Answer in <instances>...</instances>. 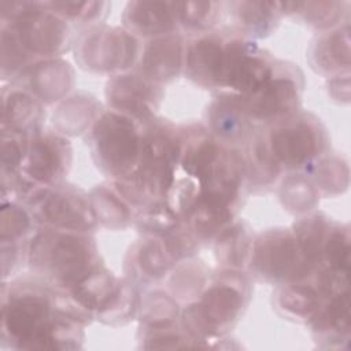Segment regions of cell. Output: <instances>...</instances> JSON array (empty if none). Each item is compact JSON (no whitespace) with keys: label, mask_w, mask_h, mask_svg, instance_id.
I'll return each instance as SVG.
<instances>
[{"label":"cell","mask_w":351,"mask_h":351,"mask_svg":"<svg viewBox=\"0 0 351 351\" xmlns=\"http://www.w3.org/2000/svg\"><path fill=\"white\" fill-rule=\"evenodd\" d=\"M86 322L67 295L37 276L3 287L1 340L16 350H75Z\"/></svg>","instance_id":"6da1fadb"},{"label":"cell","mask_w":351,"mask_h":351,"mask_svg":"<svg viewBox=\"0 0 351 351\" xmlns=\"http://www.w3.org/2000/svg\"><path fill=\"white\" fill-rule=\"evenodd\" d=\"M181 152V126L154 118L143 123L140 160L133 173L111 181L119 195L134 208L165 200L177 174Z\"/></svg>","instance_id":"7a4b0ae2"},{"label":"cell","mask_w":351,"mask_h":351,"mask_svg":"<svg viewBox=\"0 0 351 351\" xmlns=\"http://www.w3.org/2000/svg\"><path fill=\"white\" fill-rule=\"evenodd\" d=\"M25 261L32 274L59 291H69L103 266L90 233L37 228L26 241Z\"/></svg>","instance_id":"3957f363"},{"label":"cell","mask_w":351,"mask_h":351,"mask_svg":"<svg viewBox=\"0 0 351 351\" xmlns=\"http://www.w3.org/2000/svg\"><path fill=\"white\" fill-rule=\"evenodd\" d=\"M250 299V276L239 269H219L197 299L181 308L178 322L197 347L208 346L237 324Z\"/></svg>","instance_id":"277c9868"},{"label":"cell","mask_w":351,"mask_h":351,"mask_svg":"<svg viewBox=\"0 0 351 351\" xmlns=\"http://www.w3.org/2000/svg\"><path fill=\"white\" fill-rule=\"evenodd\" d=\"M0 19L34 62L59 58L70 48V23L49 11L44 1L3 0Z\"/></svg>","instance_id":"5b68a950"},{"label":"cell","mask_w":351,"mask_h":351,"mask_svg":"<svg viewBox=\"0 0 351 351\" xmlns=\"http://www.w3.org/2000/svg\"><path fill=\"white\" fill-rule=\"evenodd\" d=\"M96 167L111 181L129 177L136 169L143 145V123L114 111L103 110L88 132Z\"/></svg>","instance_id":"8992f818"},{"label":"cell","mask_w":351,"mask_h":351,"mask_svg":"<svg viewBox=\"0 0 351 351\" xmlns=\"http://www.w3.org/2000/svg\"><path fill=\"white\" fill-rule=\"evenodd\" d=\"M263 130L267 145L282 173H306L329 151L328 129L310 111L299 110Z\"/></svg>","instance_id":"52a82bcc"},{"label":"cell","mask_w":351,"mask_h":351,"mask_svg":"<svg viewBox=\"0 0 351 351\" xmlns=\"http://www.w3.org/2000/svg\"><path fill=\"white\" fill-rule=\"evenodd\" d=\"M22 203L37 228L90 234L99 228L89 193L73 184L62 181L38 186Z\"/></svg>","instance_id":"ba28073f"},{"label":"cell","mask_w":351,"mask_h":351,"mask_svg":"<svg viewBox=\"0 0 351 351\" xmlns=\"http://www.w3.org/2000/svg\"><path fill=\"white\" fill-rule=\"evenodd\" d=\"M247 269L254 278L278 287L308 278L317 267L304 259L291 229L273 228L255 236Z\"/></svg>","instance_id":"9c48e42d"},{"label":"cell","mask_w":351,"mask_h":351,"mask_svg":"<svg viewBox=\"0 0 351 351\" xmlns=\"http://www.w3.org/2000/svg\"><path fill=\"white\" fill-rule=\"evenodd\" d=\"M141 47L125 27L97 23L88 26L75 40V60L85 70L115 75L137 64Z\"/></svg>","instance_id":"30bf717a"},{"label":"cell","mask_w":351,"mask_h":351,"mask_svg":"<svg viewBox=\"0 0 351 351\" xmlns=\"http://www.w3.org/2000/svg\"><path fill=\"white\" fill-rule=\"evenodd\" d=\"M276 62L277 59L255 40L228 27L222 85L218 93L247 99L269 80Z\"/></svg>","instance_id":"8fae6325"},{"label":"cell","mask_w":351,"mask_h":351,"mask_svg":"<svg viewBox=\"0 0 351 351\" xmlns=\"http://www.w3.org/2000/svg\"><path fill=\"white\" fill-rule=\"evenodd\" d=\"M303 88L304 78L299 67L277 59L269 80L240 101L251 119L261 129H266L302 110Z\"/></svg>","instance_id":"7c38bea8"},{"label":"cell","mask_w":351,"mask_h":351,"mask_svg":"<svg viewBox=\"0 0 351 351\" xmlns=\"http://www.w3.org/2000/svg\"><path fill=\"white\" fill-rule=\"evenodd\" d=\"M69 138L55 130H44L26 141L19 173L34 188L62 182L71 167Z\"/></svg>","instance_id":"4fadbf2b"},{"label":"cell","mask_w":351,"mask_h":351,"mask_svg":"<svg viewBox=\"0 0 351 351\" xmlns=\"http://www.w3.org/2000/svg\"><path fill=\"white\" fill-rule=\"evenodd\" d=\"M104 93L108 108L145 123L156 118L163 99V86L138 71H125L111 75Z\"/></svg>","instance_id":"5bb4252c"},{"label":"cell","mask_w":351,"mask_h":351,"mask_svg":"<svg viewBox=\"0 0 351 351\" xmlns=\"http://www.w3.org/2000/svg\"><path fill=\"white\" fill-rule=\"evenodd\" d=\"M226 29L192 37L185 45L184 75L200 88L218 93L222 85Z\"/></svg>","instance_id":"9a60e30c"},{"label":"cell","mask_w":351,"mask_h":351,"mask_svg":"<svg viewBox=\"0 0 351 351\" xmlns=\"http://www.w3.org/2000/svg\"><path fill=\"white\" fill-rule=\"evenodd\" d=\"M204 125L222 144L239 149L261 130L240 99L223 93L215 95L208 104Z\"/></svg>","instance_id":"2e32d148"},{"label":"cell","mask_w":351,"mask_h":351,"mask_svg":"<svg viewBox=\"0 0 351 351\" xmlns=\"http://www.w3.org/2000/svg\"><path fill=\"white\" fill-rule=\"evenodd\" d=\"M178 263L165 237L144 236L128 251L123 262L125 278L138 287H148L163 280Z\"/></svg>","instance_id":"e0dca14e"},{"label":"cell","mask_w":351,"mask_h":351,"mask_svg":"<svg viewBox=\"0 0 351 351\" xmlns=\"http://www.w3.org/2000/svg\"><path fill=\"white\" fill-rule=\"evenodd\" d=\"M185 45L182 34L148 40L141 47L136 71L162 86L171 82L184 71Z\"/></svg>","instance_id":"ac0fdd59"},{"label":"cell","mask_w":351,"mask_h":351,"mask_svg":"<svg viewBox=\"0 0 351 351\" xmlns=\"http://www.w3.org/2000/svg\"><path fill=\"white\" fill-rule=\"evenodd\" d=\"M45 106L18 85L3 89L1 133L29 140L44 132Z\"/></svg>","instance_id":"d6986e66"},{"label":"cell","mask_w":351,"mask_h":351,"mask_svg":"<svg viewBox=\"0 0 351 351\" xmlns=\"http://www.w3.org/2000/svg\"><path fill=\"white\" fill-rule=\"evenodd\" d=\"M18 81L21 82L18 86L32 93L44 106H49L67 97L74 85V70L60 58L37 60Z\"/></svg>","instance_id":"ffe728a7"},{"label":"cell","mask_w":351,"mask_h":351,"mask_svg":"<svg viewBox=\"0 0 351 351\" xmlns=\"http://www.w3.org/2000/svg\"><path fill=\"white\" fill-rule=\"evenodd\" d=\"M123 27L134 37L154 40L181 34L174 1H129L122 14Z\"/></svg>","instance_id":"44dd1931"},{"label":"cell","mask_w":351,"mask_h":351,"mask_svg":"<svg viewBox=\"0 0 351 351\" xmlns=\"http://www.w3.org/2000/svg\"><path fill=\"white\" fill-rule=\"evenodd\" d=\"M307 325L311 328L315 343L319 347L347 348L351 335L350 291L347 289L325 299Z\"/></svg>","instance_id":"7402d4cb"},{"label":"cell","mask_w":351,"mask_h":351,"mask_svg":"<svg viewBox=\"0 0 351 351\" xmlns=\"http://www.w3.org/2000/svg\"><path fill=\"white\" fill-rule=\"evenodd\" d=\"M308 62L328 78L350 73V26L348 22L321 32L308 48Z\"/></svg>","instance_id":"603a6c76"},{"label":"cell","mask_w":351,"mask_h":351,"mask_svg":"<svg viewBox=\"0 0 351 351\" xmlns=\"http://www.w3.org/2000/svg\"><path fill=\"white\" fill-rule=\"evenodd\" d=\"M223 5L233 19V29L251 40L270 36L284 16L281 1H230Z\"/></svg>","instance_id":"cb8c5ba5"},{"label":"cell","mask_w":351,"mask_h":351,"mask_svg":"<svg viewBox=\"0 0 351 351\" xmlns=\"http://www.w3.org/2000/svg\"><path fill=\"white\" fill-rule=\"evenodd\" d=\"M311 276L304 280L278 285L274 303L276 308L285 318L308 324L325 299H328L324 296Z\"/></svg>","instance_id":"d4e9b609"},{"label":"cell","mask_w":351,"mask_h":351,"mask_svg":"<svg viewBox=\"0 0 351 351\" xmlns=\"http://www.w3.org/2000/svg\"><path fill=\"white\" fill-rule=\"evenodd\" d=\"M255 234L243 219L226 225L213 240L214 256L219 269H247Z\"/></svg>","instance_id":"484cf974"},{"label":"cell","mask_w":351,"mask_h":351,"mask_svg":"<svg viewBox=\"0 0 351 351\" xmlns=\"http://www.w3.org/2000/svg\"><path fill=\"white\" fill-rule=\"evenodd\" d=\"M241 154L245 166L247 188L259 192L267 191L282 174L280 165L267 145L263 129L241 148Z\"/></svg>","instance_id":"4316f807"},{"label":"cell","mask_w":351,"mask_h":351,"mask_svg":"<svg viewBox=\"0 0 351 351\" xmlns=\"http://www.w3.org/2000/svg\"><path fill=\"white\" fill-rule=\"evenodd\" d=\"M101 106L89 93H75L58 104L52 123L55 132L63 136H80L89 132L101 112Z\"/></svg>","instance_id":"83f0119b"},{"label":"cell","mask_w":351,"mask_h":351,"mask_svg":"<svg viewBox=\"0 0 351 351\" xmlns=\"http://www.w3.org/2000/svg\"><path fill=\"white\" fill-rule=\"evenodd\" d=\"M89 200L99 226L119 230L133 223L136 210L119 195L112 182L95 186L89 192Z\"/></svg>","instance_id":"f1b7e54d"},{"label":"cell","mask_w":351,"mask_h":351,"mask_svg":"<svg viewBox=\"0 0 351 351\" xmlns=\"http://www.w3.org/2000/svg\"><path fill=\"white\" fill-rule=\"evenodd\" d=\"M348 5V1H281L284 16L296 18L319 33L346 23Z\"/></svg>","instance_id":"f546056e"},{"label":"cell","mask_w":351,"mask_h":351,"mask_svg":"<svg viewBox=\"0 0 351 351\" xmlns=\"http://www.w3.org/2000/svg\"><path fill=\"white\" fill-rule=\"evenodd\" d=\"M210 267L200 259L193 256L180 261L169 273L167 292L178 303H189L207 287L211 280Z\"/></svg>","instance_id":"4dcf8cb0"},{"label":"cell","mask_w":351,"mask_h":351,"mask_svg":"<svg viewBox=\"0 0 351 351\" xmlns=\"http://www.w3.org/2000/svg\"><path fill=\"white\" fill-rule=\"evenodd\" d=\"M330 225V218L324 213L310 211L303 214L291 229L302 255L314 267L319 266L324 243Z\"/></svg>","instance_id":"1f68e13d"},{"label":"cell","mask_w":351,"mask_h":351,"mask_svg":"<svg viewBox=\"0 0 351 351\" xmlns=\"http://www.w3.org/2000/svg\"><path fill=\"white\" fill-rule=\"evenodd\" d=\"M223 8L218 1H174L180 33L197 37L215 30Z\"/></svg>","instance_id":"d6a6232c"},{"label":"cell","mask_w":351,"mask_h":351,"mask_svg":"<svg viewBox=\"0 0 351 351\" xmlns=\"http://www.w3.org/2000/svg\"><path fill=\"white\" fill-rule=\"evenodd\" d=\"M319 196H336L348 188V166L341 156L324 155L307 171Z\"/></svg>","instance_id":"836d02e7"},{"label":"cell","mask_w":351,"mask_h":351,"mask_svg":"<svg viewBox=\"0 0 351 351\" xmlns=\"http://www.w3.org/2000/svg\"><path fill=\"white\" fill-rule=\"evenodd\" d=\"M282 207L293 214L314 211L319 202V193L306 173H289L281 182L278 191Z\"/></svg>","instance_id":"e575fe53"},{"label":"cell","mask_w":351,"mask_h":351,"mask_svg":"<svg viewBox=\"0 0 351 351\" xmlns=\"http://www.w3.org/2000/svg\"><path fill=\"white\" fill-rule=\"evenodd\" d=\"M350 228L347 223L333 222L326 234L319 267L340 277L350 274Z\"/></svg>","instance_id":"d590c367"},{"label":"cell","mask_w":351,"mask_h":351,"mask_svg":"<svg viewBox=\"0 0 351 351\" xmlns=\"http://www.w3.org/2000/svg\"><path fill=\"white\" fill-rule=\"evenodd\" d=\"M140 328H155L176 324L180 319V303L167 292L154 289L140 298Z\"/></svg>","instance_id":"8d00e7d4"},{"label":"cell","mask_w":351,"mask_h":351,"mask_svg":"<svg viewBox=\"0 0 351 351\" xmlns=\"http://www.w3.org/2000/svg\"><path fill=\"white\" fill-rule=\"evenodd\" d=\"M133 225L144 236L163 237L177 229L181 219L165 199L151 202L136 210Z\"/></svg>","instance_id":"74e56055"},{"label":"cell","mask_w":351,"mask_h":351,"mask_svg":"<svg viewBox=\"0 0 351 351\" xmlns=\"http://www.w3.org/2000/svg\"><path fill=\"white\" fill-rule=\"evenodd\" d=\"M32 215L21 202H1V243L25 244L36 230Z\"/></svg>","instance_id":"f35d334b"},{"label":"cell","mask_w":351,"mask_h":351,"mask_svg":"<svg viewBox=\"0 0 351 351\" xmlns=\"http://www.w3.org/2000/svg\"><path fill=\"white\" fill-rule=\"evenodd\" d=\"M45 7L67 23L97 25L111 7L107 1H44Z\"/></svg>","instance_id":"ab89813d"},{"label":"cell","mask_w":351,"mask_h":351,"mask_svg":"<svg viewBox=\"0 0 351 351\" xmlns=\"http://www.w3.org/2000/svg\"><path fill=\"white\" fill-rule=\"evenodd\" d=\"M140 347L143 348L197 347L195 340L181 328L180 322L155 328H140Z\"/></svg>","instance_id":"60d3db41"},{"label":"cell","mask_w":351,"mask_h":351,"mask_svg":"<svg viewBox=\"0 0 351 351\" xmlns=\"http://www.w3.org/2000/svg\"><path fill=\"white\" fill-rule=\"evenodd\" d=\"M350 73L333 75L328 80V93L337 103H348L350 99Z\"/></svg>","instance_id":"b9f144b4"}]
</instances>
